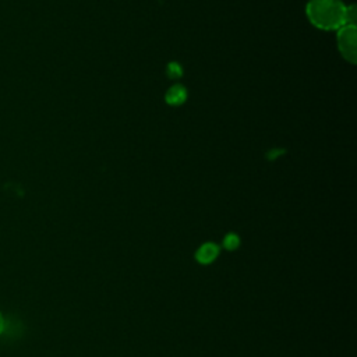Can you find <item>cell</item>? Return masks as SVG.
Segmentation results:
<instances>
[{
	"instance_id": "cell-1",
	"label": "cell",
	"mask_w": 357,
	"mask_h": 357,
	"mask_svg": "<svg viewBox=\"0 0 357 357\" xmlns=\"http://www.w3.org/2000/svg\"><path fill=\"white\" fill-rule=\"evenodd\" d=\"M307 17L319 29H339L347 24V6L340 0H310Z\"/></svg>"
},
{
	"instance_id": "cell-2",
	"label": "cell",
	"mask_w": 357,
	"mask_h": 357,
	"mask_svg": "<svg viewBox=\"0 0 357 357\" xmlns=\"http://www.w3.org/2000/svg\"><path fill=\"white\" fill-rule=\"evenodd\" d=\"M356 38L357 33L354 24H346L337 29V47L342 56L350 63H356L357 57Z\"/></svg>"
},
{
	"instance_id": "cell-3",
	"label": "cell",
	"mask_w": 357,
	"mask_h": 357,
	"mask_svg": "<svg viewBox=\"0 0 357 357\" xmlns=\"http://www.w3.org/2000/svg\"><path fill=\"white\" fill-rule=\"evenodd\" d=\"M219 255V247L215 244V243H205L202 244L197 252H195V259L199 262V264H211L216 259V257Z\"/></svg>"
},
{
	"instance_id": "cell-4",
	"label": "cell",
	"mask_w": 357,
	"mask_h": 357,
	"mask_svg": "<svg viewBox=\"0 0 357 357\" xmlns=\"http://www.w3.org/2000/svg\"><path fill=\"white\" fill-rule=\"evenodd\" d=\"M187 91L181 85H173L166 93V102L170 105H181L185 100Z\"/></svg>"
},
{
	"instance_id": "cell-5",
	"label": "cell",
	"mask_w": 357,
	"mask_h": 357,
	"mask_svg": "<svg viewBox=\"0 0 357 357\" xmlns=\"http://www.w3.org/2000/svg\"><path fill=\"white\" fill-rule=\"evenodd\" d=\"M238 244H240V238H238V236L234 234V233L227 234V236L225 237V240H223V245H225V248H227V250H236V248L238 247Z\"/></svg>"
},
{
	"instance_id": "cell-6",
	"label": "cell",
	"mask_w": 357,
	"mask_h": 357,
	"mask_svg": "<svg viewBox=\"0 0 357 357\" xmlns=\"http://www.w3.org/2000/svg\"><path fill=\"white\" fill-rule=\"evenodd\" d=\"M167 71H169V75H170V77H178V75H181V67H180L177 63L169 64Z\"/></svg>"
},
{
	"instance_id": "cell-7",
	"label": "cell",
	"mask_w": 357,
	"mask_h": 357,
	"mask_svg": "<svg viewBox=\"0 0 357 357\" xmlns=\"http://www.w3.org/2000/svg\"><path fill=\"white\" fill-rule=\"evenodd\" d=\"M4 328H6V319H4L3 312L0 311V335L4 332Z\"/></svg>"
}]
</instances>
